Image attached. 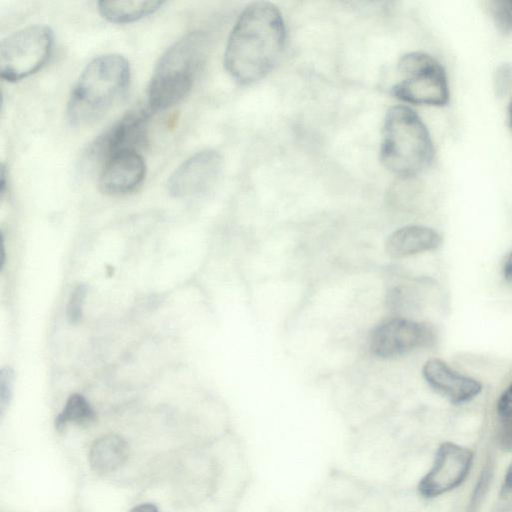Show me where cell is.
<instances>
[{
  "label": "cell",
  "mask_w": 512,
  "mask_h": 512,
  "mask_svg": "<svg viewBox=\"0 0 512 512\" xmlns=\"http://www.w3.org/2000/svg\"><path fill=\"white\" fill-rule=\"evenodd\" d=\"M503 275L508 281H512V252L507 256L503 265Z\"/></svg>",
  "instance_id": "24"
},
{
  "label": "cell",
  "mask_w": 512,
  "mask_h": 512,
  "mask_svg": "<svg viewBox=\"0 0 512 512\" xmlns=\"http://www.w3.org/2000/svg\"><path fill=\"white\" fill-rule=\"evenodd\" d=\"M95 412L87 399L81 394H72L62 411L55 418V427L62 431L70 423L88 425L95 420Z\"/></svg>",
  "instance_id": "16"
},
{
  "label": "cell",
  "mask_w": 512,
  "mask_h": 512,
  "mask_svg": "<svg viewBox=\"0 0 512 512\" xmlns=\"http://www.w3.org/2000/svg\"><path fill=\"white\" fill-rule=\"evenodd\" d=\"M54 44L53 31L46 25L20 29L0 45V74L7 81H19L41 69Z\"/></svg>",
  "instance_id": "6"
},
{
  "label": "cell",
  "mask_w": 512,
  "mask_h": 512,
  "mask_svg": "<svg viewBox=\"0 0 512 512\" xmlns=\"http://www.w3.org/2000/svg\"><path fill=\"white\" fill-rule=\"evenodd\" d=\"M422 374L435 392L454 404L472 400L482 389L478 381L456 372L438 358L428 360L423 366Z\"/></svg>",
  "instance_id": "12"
},
{
  "label": "cell",
  "mask_w": 512,
  "mask_h": 512,
  "mask_svg": "<svg viewBox=\"0 0 512 512\" xmlns=\"http://www.w3.org/2000/svg\"><path fill=\"white\" fill-rule=\"evenodd\" d=\"M500 496L506 501H512V463L504 476Z\"/></svg>",
  "instance_id": "23"
},
{
  "label": "cell",
  "mask_w": 512,
  "mask_h": 512,
  "mask_svg": "<svg viewBox=\"0 0 512 512\" xmlns=\"http://www.w3.org/2000/svg\"><path fill=\"white\" fill-rule=\"evenodd\" d=\"M497 412L500 417L512 416V384L500 396L497 402Z\"/></svg>",
  "instance_id": "22"
},
{
  "label": "cell",
  "mask_w": 512,
  "mask_h": 512,
  "mask_svg": "<svg viewBox=\"0 0 512 512\" xmlns=\"http://www.w3.org/2000/svg\"><path fill=\"white\" fill-rule=\"evenodd\" d=\"M434 341L432 329L425 323L392 318L376 326L369 338L371 352L380 358H393Z\"/></svg>",
  "instance_id": "8"
},
{
  "label": "cell",
  "mask_w": 512,
  "mask_h": 512,
  "mask_svg": "<svg viewBox=\"0 0 512 512\" xmlns=\"http://www.w3.org/2000/svg\"><path fill=\"white\" fill-rule=\"evenodd\" d=\"M433 157L429 132L415 111L393 106L385 116L380 159L394 174L410 177L426 168Z\"/></svg>",
  "instance_id": "3"
},
{
  "label": "cell",
  "mask_w": 512,
  "mask_h": 512,
  "mask_svg": "<svg viewBox=\"0 0 512 512\" xmlns=\"http://www.w3.org/2000/svg\"><path fill=\"white\" fill-rule=\"evenodd\" d=\"M86 293V286L82 283L77 284L71 291L66 309L69 323L76 324L81 320Z\"/></svg>",
  "instance_id": "17"
},
{
  "label": "cell",
  "mask_w": 512,
  "mask_h": 512,
  "mask_svg": "<svg viewBox=\"0 0 512 512\" xmlns=\"http://www.w3.org/2000/svg\"><path fill=\"white\" fill-rule=\"evenodd\" d=\"M509 121H510V125L512 127V101H511L510 107H509Z\"/></svg>",
  "instance_id": "26"
},
{
  "label": "cell",
  "mask_w": 512,
  "mask_h": 512,
  "mask_svg": "<svg viewBox=\"0 0 512 512\" xmlns=\"http://www.w3.org/2000/svg\"><path fill=\"white\" fill-rule=\"evenodd\" d=\"M148 121L149 113L146 109L129 111L91 143L86 160L104 164L119 152L137 151L147 137Z\"/></svg>",
  "instance_id": "9"
},
{
  "label": "cell",
  "mask_w": 512,
  "mask_h": 512,
  "mask_svg": "<svg viewBox=\"0 0 512 512\" xmlns=\"http://www.w3.org/2000/svg\"><path fill=\"white\" fill-rule=\"evenodd\" d=\"M490 7L497 25L503 31L512 30V1H493Z\"/></svg>",
  "instance_id": "18"
},
{
  "label": "cell",
  "mask_w": 512,
  "mask_h": 512,
  "mask_svg": "<svg viewBox=\"0 0 512 512\" xmlns=\"http://www.w3.org/2000/svg\"><path fill=\"white\" fill-rule=\"evenodd\" d=\"M15 374L12 368L4 367L0 371V407L1 410L9 403L12 396Z\"/></svg>",
  "instance_id": "19"
},
{
  "label": "cell",
  "mask_w": 512,
  "mask_h": 512,
  "mask_svg": "<svg viewBox=\"0 0 512 512\" xmlns=\"http://www.w3.org/2000/svg\"><path fill=\"white\" fill-rule=\"evenodd\" d=\"M472 462L473 452L470 449L452 442L442 443L431 468L419 481V493L433 498L458 487L467 477Z\"/></svg>",
  "instance_id": "7"
},
{
  "label": "cell",
  "mask_w": 512,
  "mask_h": 512,
  "mask_svg": "<svg viewBox=\"0 0 512 512\" xmlns=\"http://www.w3.org/2000/svg\"><path fill=\"white\" fill-rule=\"evenodd\" d=\"M491 470L489 466L483 470L478 483L475 487V490L471 497V502L469 504V511L468 512H476L478 505L480 504V500L484 495L485 488L487 487V484L490 479Z\"/></svg>",
  "instance_id": "21"
},
{
  "label": "cell",
  "mask_w": 512,
  "mask_h": 512,
  "mask_svg": "<svg viewBox=\"0 0 512 512\" xmlns=\"http://www.w3.org/2000/svg\"><path fill=\"white\" fill-rule=\"evenodd\" d=\"M164 4L159 0L100 1V14L113 23H130L156 12Z\"/></svg>",
  "instance_id": "15"
},
{
  "label": "cell",
  "mask_w": 512,
  "mask_h": 512,
  "mask_svg": "<svg viewBox=\"0 0 512 512\" xmlns=\"http://www.w3.org/2000/svg\"><path fill=\"white\" fill-rule=\"evenodd\" d=\"M203 33H187L171 45L157 63L148 86L153 110H163L181 101L190 91L206 53Z\"/></svg>",
  "instance_id": "4"
},
{
  "label": "cell",
  "mask_w": 512,
  "mask_h": 512,
  "mask_svg": "<svg viewBox=\"0 0 512 512\" xmlns=\"http://www.w3.org/2000/svg\"><path fill=\"white\" fill-rule=\"evenodd\" d=\"M498 442L503 450L512 451V416L500 417Z\"/></svg>",
  "instance_id": "20"
},
{
  "label": "cell",
  "mask_w": 512,
  "mask_h": 512,
  "mask_svg": "<svg viewBox=\"0 0 512 512\" xmlns=\"http://www.w3.org/2000/svg\"><path fill=\"white\" fill-rule=\"evenodd\" d=\"M129 62L119 54L95 57L83 69L67 103L71 125L83 126L100 118L125 92Z\"/></svg>",
  "instance_id": "2"
},
{
  "label": "cell",
  "mask_w": 512,
  "mask_h": 512,
  "mask_svg": "<svg viewBox=\"0 0 512 512\" xmlns=\"http://www.w3.org/2000/svg\"><path fill=\"white\" fill-rule=\"evenodd\" d=\"M440 244L441 237L435 230L425 226L411 225L391 233L386 240L385 249L389 256L403 258L434 250Z\"/></svg>",
  "instance_id": "13"
},
{
  "label": "cell",
  "mask_w": 512,
  "mask_h": 512,
  "mask_svg": "<svg viewBox=\"0 0 512 512\" xmlns=\"http://www.w3.org/2000/svg\"><path fill=\"white\" fill-rule=\"evenodd\" d=\"M401 80L392 87L394 97L408 103L443 106L449 101L446 73L432 56L422 52L403 55L397 65Z\"/></svg>",
  "instance_id": "5"
},
{
  "label": "cell",
  "mask_w": 512,
  "mask_h": 512,
  "mask_svg": "<svg viewBox=\"0 0 512 512\" xmlns=\"http://www.w3.org/2000/svg\"><path fill=\"white\" fill-rule=\"evenodd\" d=\"M221 167L222 158L216 151L197 152L172 173L168 180V191L178 198L200 194L212 187Z\"/></svg>",
  "instance_id": "10"
},
{
  "label": "cell",
  "mask_w": 512,
  "mask_h": 512,
  "mask_svg": "<svg viewBox=\"0 0 512 512\" xmlns=\"http://www.w3.org/2000/svg\"><path fill=\"white\" fill-rule=\"evenodd\" d=\"M285 23L270 2L250 3L240 14L229 36L224 65L241 84L263 78L279 58L285 42Z\"/></svg>",
  "instance_id": "1"
},
{
  "label": "cell",
  "mask_w": 512,
  "mask_h": 512,
  "mask_svg": "<svg viewBox=\"0 0 512 512\" xmlns=\"http://www.w3.org/2000/svg\"><path fill=\"white\" fill-rule=\"evenodd\" d=\"M145 174V162L138 151H122L103 164L99 175V188L107 195H125L137 189Z\"/></svg>",
  "instance_id": "11"
},
{
  "label": "cell",
  "mask_w": 512,
  "mask_h": 512,
  "mask_svg": "<svg viewBox=\"0 0 512 512\" xmlns=\"http://www.w3.org/2000/svg\"><path fill=\"white\" fill-rule=\"evenodd\" d=\"M128 457V445L119 435L109 433L96 439L89 450V463L97 473L118 469Z\"/></svg>",
  "instance_id": "14"
},
{
  "label": "cell",
  "mask_w": 512,
  "mask_h": 512,
  "mask_svg": "<svg viewBox=\"0 0 512 512\" xmlns=\"http://www.w3.org/2000/svg\"><path fill=\"white\" fill-rule=\"evenodd\" d=\"M129 512H159L155 505L143 503L138 506H135Z\"/></svg>",
  "instance_id": "25"
}]
</instances>
